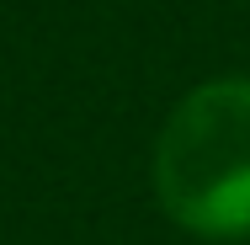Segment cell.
<instances>
[{"label":"cell","instance_id":"cell-1","mask_svg":"<svg viewBox=\"0 0 250 245\" xmlns=\"http://www.w3.org/2000/svg\"><path fill=\"white\" fill-rule=\"evenodd\" d=\"M154 197L197 240H250V80L218 75L170 107L154 139Z\"/></svg>","mask_w":250,"mask_h":245}]
</instances>
